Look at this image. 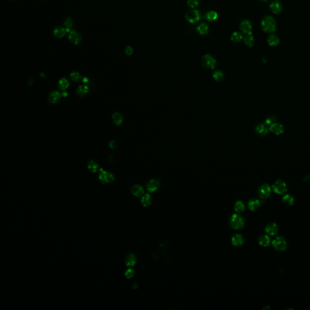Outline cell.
I'll return each instance as SVG.
<instances>
[{
	"instance_id": "cell-1",
	"label": "cell",
	"mask_w": 310,
	"mask_h": 310,
	"mask_svg": "<svg viewBox=\"0 0 310 310\" xmlns=\"http://www.w3.org/2000/svg\"><path fill=\"white\" fill-rule=\"evenodd\" d=\"M261 27L264 32L272 33L276 30V22L272 16H267L262 19Z\"/></svg>"
},
{
	"instance_id": "cell-2",
	"label": "cell",
	"mask_w": 310,
	"mask_h": 310,
	"mask_svg": "<svg viewBox=\"0 0 310 310\" xmlns=\"http://www.w3.org/2000/svg\"><path fill=\"white\" fill-rule=\"evenodd\" d=\"M230 224L233 228L235 230H239L244 227V220L241 216L237 214H234L231 217Z\"/></svg>"
},
{
	"instance_id": "cell-3",
	"label": "cell",
	"mask_w": 310,
	"mask_h": 310,
	"mask_svg": "<svg viewBox=\"0 0 310 310\" xmlns=\"http://www.w3.org/2000/svg\"><path fill=\"white\" fill-rule=\"evenodd\" d=\"M202 65L207 69H213L216 67V59L210 55H205L202 58Z\"/></svg>"
},
{
	"instance_id": "cell-4",
	"label": "cell",
	"mask_w": 310,
	"mask_h": 310,
	"mask_svg": "<svg viewBox=\"0 0 310 310\" xmlns=\"http://www.w3.org/2000/svg\"><path fill=\"white\" fill-rule=\"evenodd\" d=\"M99 179L101 182L104 184H108L114 181L115 177L113 173L106 172L103 169H100L99 173Z\"/></svg>"
},
{
	"instance_id": "cell-5",
	"label": "cell",
	"mask_w": 310,
	"mask_h": 310,
	"mask_svg": "<svg viewBox=\"0 0 310 310\" xmlns=\"http://www.w3.org/2000/svg\"><path fill=\"white\" fill-rule=\"evenodd\" d=\"M185 18L190 23L196 22L199 21L201 18V13L198 10H190L187 12Z\"/></svg>"
},
{
	"instance_id": "cell-6",
	"label": "cell",
	"mask_w": 310,
	"mask_h": 310,
	"mask_svg": "<svg viewBox=\"0 0 310 310\" xmlns=\"http://www.w3.org/2000/svg\"><path fill=\"white\" fill-rule=\"evenodd\" d=\"M273 247L278 251H284L287 248V244L283 237L276 238L272 242Z\"/></svg>"
},
{
	"instance_id": "cell-7",
	"label": "cell",
	"mask_w": 310,
	"mask_h": 310,
	"mask_svg": "<svg viewBox=\"0 0 310 310\" xmlns=\"http://www.w3.org/2000/svg\"><path fill=\"white\" fill-rule=\"evenodd\" d=\"M274 192L278 194H284L287 191L286 184L282 180L277 181L273 185Z\"/></svg>"
},
{
	"instance_id": "cell-8",
	"label": "cell",
	"mask_w": 310,
	"mask_h": 310,
	"mask_svg": "<svg viewBox=\"0 0 310 310\" xmlns=\"http://www.w3.org/2000/svg\"><path fill=\"white\" fill-rule=\"evenodd\" d=\"M272 193L271 187L267 184H263L260 187L258 190V193L261 198L266 199L268 198Z\"/></svg>"
},
{
	"instance_id": "cell-9",
	"label": "cell",
	"mask_w": 310,
	"mask_h": 310,
	"mask_svg": "<svg viewBox=\"0 0 310 310\" xmlns=\"http://www.w3.org/2000/svg\"><path fill=\"white\" fill-rule=\"evenodd\" d=\"M269 130L272 133H275V135H281V134H282L284 133V127L283 125H282L281 124L274 123V124H272L270 125Z\"/></svg>"
},
{
	"instance_id": "cell-10",
	"label": "cell",
	"mask_w": 310,
	"mask_h": 310,
	"mask_svg": "<svg viewBox=\"0 0 310 310\" xmlns=\"http://www.w3.org/2000/svg\"><path fill=\"white\" fill-rule=\"evenodd\" d=\"M68 39L73 44H78L81 42L82 38L78 32L76 30H72L69 33Z\"/></svg>"
},
{
	"instance_id": "cell-11",
	"label": "cell",
	"mask_w": 310,
	"mask_h": 310,
	"mask_svg": "<svg viewBox=\"0 0 310 310\" xmlns=\"http://www.w3.org/2000/svg\"><path fill=\"white\" fill-rule=\"evenodd\" d=\"M160 186V183L158 180L156 179H151L149 181V182L147 183L146 187L147 190L150 192L153 193L156 191Z\"/></svg>"
},
{
	"instance_id": "cell-12",
	"label": "cell",
	"mask_w": 310,
	"mask_h": 310,
	"mask_svg": "<svg viewBox=\"0 0 310 310\" xmlns=\"http://www.w3.org/2000/svg\"><path fill=\"white\" fill-rule=\"evenodd\" d=\"M240 28L242 32L244 33L248 34L252 33V26L251 22L248 20L245 19L242 21L240 24Z\"/></svg>"
},
{
	"instance_id": "cell-13",
	"label": "cell",
	"mask_w": 310,
	"mask_h": 310,
	"mask_svg": "<svg viewBox=\"0 0 310 310\" xmlns=\"http://www.w3.org/2000/svg\"><path fill=\"white\" fill-rule=\"evenodd\" d=\"M268 130L269 128H268V125L266 124H259L256 126L255 128L256 133L261 136L267 135L268 133Z\"/></svg>"
},
{
	"instance_id": "cell-14",
	"label": "cell",
	"mask_w": 310,
	"mask_h": 310,
	"mask_svg": "<svg viewBox=\"0 0 310 310\" xmlns=\"http://www.w3.org/2000/svg\"><path fill=\"white\" fill-rule=\"evenodd\" d=\"M266 233L270 236H275L278 233V225L275 223L268 224L265 228Z\"/></svg>"
},
{
	"instance_id": "cell-15",
	"label": "cell",
	"mask_w": 310,
	"mask_h": 310,
	"mask_svg": "<svg viewBox=\"0 0 310 310\" xmlns=\"http://www.w3.org/2000/svg\"><path fill=\"white\" fill-rule=\"evenodd\" d=\"M271 10L274 13H279L282 10V4L278 1H273L270 5Z\"/></svg>"
},
{
	"instance_id": "cell-16",
	"label": "cell",
	"mask_w": 310,
	"mask_h": 310,
	"mask_svg": "<svg viewBox=\"0 0 310 310\" xmlns=\"http://www.w3.org/2000/svg\"><path fill=\"white\" fill-rule=\"evenodd\" d=\"M61 98V94L59 92L55 90L52 92L48 96V101L52 104L57 103Z\"/></svg>"
},
{
	"instance_id": "cell-17",
	"label": "cell",
	"mask_w": 310,
	"mask_h": 310,
	"mask_svg": "<svg viewBox=\"0 0 310 310\" xmlns=\"http://www.w3.org/2000/svg\"><path fill=\"white\" fill-rule=\"evenodd\" d=\"M243 242H244V239H243L242 235H241L236 234V235H235L232 237V244L236 247L241 246L243 244Z\"/></svg>"
},
{
	"instance_id": "cell-18",
	"label": "cell",
	"mask_w": 310,
	"mask_h": 310,
	"mask_svg": "<svg viewBox=\"0 0 310 310\" xmlns=\"http://www.w3.org/2000/svg\"><path fill=\"white\" fill-rule=\"evenodd\" d=\"M136 263V258L133 254H129L125 259V264L127 267H132L135 266Z\"/></svg>"
},
{
	"instance_id": "cell-19",
	"label": "cell",
	"mask_w": 310,
	"mask_h": 310,
	"mask_svg": "<svg viewBox=\"0 0 310 310\" xmlns=\"http://www.w3.org/2000/svg\"><path fill=\"white\" fill-rule=\"evenodd\" d=\"M53 34L56 37L61 38L65 35L66 34L65 28L61 26H58L55 28L53 30Z\"/></svg>"
},
{
	"instance_id": "cell-20",
	"label": "cell",
	"mask_w": 310,
	"mask_h": 310,
	"mask_svg": "<svg viewBox=\"0 0 310 310\" xmlns=\"http://www.w3.org/2000/svg\"><path fill=\"white\" fill-rule=\"evenodd\" d=\"M132 192L133 195L136 197H140L144 194L143 188L139 185H135L132 188Z\"/></svg>"
},
{
	"instance_id": "cell-21",
	"label": "cell",
	"mask_w": 310,
	"mask_h": 310,
	"mask_svg": "<svg viewBox=\"0 0 310 310\" xmlns=\"http://www.w3.org/2000/svg\"><path fill=\"white\" fill-rule=\"evenodd\" d=\"M261 206V202L258 199H251L248 202V208L252 211H255L258 210Z\"/></svg>"
},
{
	"instance_id": "cell-22",
	"label": "cell",
	"mask_w": 310,
	"mask_h": 310,
	"mask_svg": "<svg viewBox=\"0 0 310 310\" xmlns=\"http://www.w3.org/2000/svg\"><path fill=\"white\" fill-rule=\"evenodd\" d=\"M112 120L113 123L116 125H121L123 122V117L119 113H115L112 116Z\"/></svg>"
},
{
	"instance_id": "cell-23",
	"label": "cell",
	"mask_w": 310,
	"mask_h": 310,
	"mask_svg": "<svg viewBox=\"0 0 310 310\" xmlns=\"http://www.w3.org/2000/svg\"><path fill=\"white\" fill-rule=\"evenodd\" d=\"M268 43L271 46H276L279 43V38L276 35H272L268 39Z\"/></svg>"
},
{
	"instance_id": "cell-24",
	"label": "cell",
	"mask_w": 310,
	"mask_h": 310,
	"mask_svg": "<svg viewBox=\"0 0 310 310\" xmlns=\"http://www.w3.org/2000/svg\"><path fill=\"white\" fill-rule=\"evenodd\" d=\"M244 42L248 47H252L255 43V39L252 35V33H248L244 37Z\"/></svg>"
},
{
	"instance_id": "cell-25",
	"label": "cell",
	"mask_w": 310,
	"mask_h": 310,
	"mask_svg": "<svg viewBox=\"0 0 310 310\" xmlns=\"http://www.w3.org/2000/svg\"><path fill=\"white\" fill-rule=\"evenodd\" d=\"M70 85L69 81L65 78L61 79L58 82V87L59 89L62 90H65L67 89Z\"/></svg>"
},
{
	"instance_id": "cell-26",
	"label": "cell",
	"mask_w": 310,
	"mask_h": 310,
	"mask_svg": "<svg viewBox=\"0 0 310 310\" xmlns=\"http://www.w3.org/2000/svg\"><path fill=\"white\" fill-rule=\"evenodd\" d=\"M259 244L263 247H268L270 244V239L268 236H262L259 238Z\"/></svg>"
},
{
	"instance_id": "cell-27",
	"label": "cell",
	"mask_w": 310,
	"mask_h": 310,
	"mask_svg": "<svg viewBox=\"0 0 310 310\" xmlns=\"http://www.w3.org/2000/svg\"><path fill=\"white\" fill-rule=\"evenodd\" d=\"M197 30L201 35H205L208 32V27L205 23H201L197 27Z\"/></svg>"
},
{
	"instance_id": "cell-28",
	"label": "cell",
	"mask_w": 310,
	"mask_h": 310,
	"mask_svg": "<svg viewBox=\"0 0 310 310\" xmlns=\"http://www.w3.org/2000/svg\"><path fill=\"white\" fill-rule=\"evenodd\" d=\"M218 18V13L215 11H210L207 13L205 15V19L210 21L212 22L215 21Z\"/></svg>"
},
{
	"instance_id": "cell-29",
	"label": "cell",
	"mask_w": 310,
	"mask_h": 310,
	"mask_svg": "<svg viewBox=\"0 0 310 310\" xmlns=\"http://www.w3.org/2000/svg\"><path fill=\"white\" fill-rule=\"evenodd\" d=\"M88 90H89V88L87 85H80L78 89H77V93L78 94V95L81 96H85L88 92Z\"/></svg>"
},
{
	"instance_id": "cell-30",
	"label": "cell",
	"mask_w": 310,
	"mask_h": 310,
	"mask_svg": "<svg viewBox=\"0 0 310 310\" xmlns=\"http://www.w3.org/2000/svg\"><path fill=\"white\" fill-rule=\"evenodd\" d=\"M213 77L214 79L218 82H221L224 79V75L220 70H216L213 73Z\"/></svg>"
},
{
	"instance_id": "cell-31",
	"label": "cell",
	"mask_w": 310,
	"mask_h": 310,
	"mask_svg": "<svg viewBox=\"0 0 310 310\" xmlns=\"http://www.w3.org/2000/svg\"><path fill=\"white\" fill-rule=\"evenodd\" d=\"M152 203L151 196L148 194H146L144 195L141 199V204L144 207H147L150 205Z\"/></svg>"
},
{
	"instance_id": "cell-32",
	"label": "cell",
	"mask_w": 310,
	"mask_h": 310,
	"mask_svg": "<svg viewBox=\"0 0 310 310\" xmlns=\"http://www.w3.org/2000/svg\"><path fill=\"white\" fill-rule=\"evenodd\" d=\"M87 167H88V169L93 173L97 172V171L98 170V167H99L98 164L95 161H94L93 160H91L88 162V163L87 164Z\"/></svg>"
},
{
	"instance_id": "cell-33",
	"label": "cell",
	"mask_w": 310,
	"mask_h": 310,
	"mask_svg": "<svg viewBox=\"0 0 310 310\" xmlns=\"http://www.w3.org/2000/svg\"><path fill=\"white\" fill-rule=\"evenodd\" d=\"M282 200H283L284 203L285 204L287 205H292L294 204V202H295L294 198L292 196L290 195H285L283 198Z\"/></svg>"
},
{
	"instance_id": "cell-34",
	"label": "cell",
	"mask_w": 310,
	"mask_h": 310,
	"mask_svg": "<svg viewBox=\"0 0 310 310\" xmlns=\"http://www.w3.org/2000/svg\"><path fill=\"white\" fill-rule=\"evenodd\" d=\"M235 209L236 212L238 213H241L244 212L245 210V206L244 203L240 201L236 202L235 205Z\"/></svg>"
},
{
	"instance_id": "cell-35",
	"label": "cell",
	"mask_w": 310,
	"mask_h": 310,
	"mask_svg": "<svg viewBox=\"0 0 310 310\" xmlns=\"http://www.w3.org/2000/svg\"><path fill=\"white\" fill-rule=\"evenodd\" d=\"M242 39V35L238 32H234L231 36V39L234 42H239L240 41H241Z\"/></svg>"
},
{
	"instance_id": "cell-36",
	"label": "cell",
	"mask_w": 310,
	"mask_h": 310,
	"mask_svg": "<svg viewBox=\"0 0 310 310\" xmlns=\"http://www.w3.org/2000/svg\"><path fill=\"white\" fill-rule=\"evenodd\" d=\"M70 78L72 81L75 82H78L81 79V76L77 72H72L70 75Z\"/></svg>"
},
{
	"instance_id": "cell-37",
	"label": "cell",
	"mask_w": 310,
	"mask_h": 310,
	"mask_svg": "<svg viewBox=\"0 0 310 310\" xmlns=\"http://www.w3.org/2000/svg\"><path fill=\"white\" fill-rule=\"evenodd\" d=\"M201 0H188L187 4L189 7H195L198 6L200 3Z\"/></svg>"
},
{
	"instance_id": "cell-38",
	"label": "cell",
	"mask_w": 310,
	"mask_h": 310,
	"mask_svg": "<svg viewBox=\"0 0 310 310\" xmlns=\"http://www.w3.org/2000/svg\"><path fill=\"white\" fill-rule=\"evenodd\" d=\"M135 275V273H134V271L133 270L131 269V268H129L128 270H126L125 273V276H126V278L127 279H131Z\"/></svg>"
},
{
	"instance_id": "cell-39",
	"label": "cell",
	"mask_w": 310,
	"mask_h": 310,
	"mask_svg": "<svg viewBox=\"0 0 310 310\" xmlns=\"http://www.w3.org/2000/svg\"><path fill=\"white\" fill-rule=\"evenodd\" d=\"M64 24L67 27H72L73 25V19L70 18V17H68L67 18H66V19L64 21Z\"/></svg>"
},
{
	"instance_id": "cell-40",
	"label": "cell",
	"mask_w": 310,
	"mask_h": 310,
	"mask_svg": "<svg viewBox=\"0 0 310 310\" xmlns=\"http://www.w3.org/2000/svg\"><path fill=\"white\" fill-rule=\"evenodd\" d=\"M125 53L127 55H131L132 53H133V48L130 47V46H128L126 47L125 50Z\"/></svg>"
},
{
	"instance_id": "cell-41",
	"label": "cell",
	"mask_w": 310,
	"mask_h": 310,
	"mask_svg": "<svg viewBox=\"0 0 310 310\" xmlns=\"http://www.w3.org/2000/svg\"><path fill=\"white\" fill-rule=\"evenodd\" d=\"M109 145L111 147V148H115L117 146V143H116V142L115 141L113 140V141H110V142L109 144Z\"/></svg>"
},
{
	"instance_id": "cell-42",
	"label": "cell",
	"mask_w": 310,
	"mask_h": 310,
	"mask_svg": "<svg viewBox=\"0 0 310 310\" xmlns=\"http://www.w3.org/2000/svg\"><path fill=\"white\" fill-rule=\"evenodd\" d=\"M67 95H68V93H67V92H64L62 93V96H67Z\"/></svg>"
},
{
	"instance_id": "cell-43",
	"label": "cell",
	"mask_w": 310,
	"mask_h": 310,
	"mask_svg": "<svg viewBox=\"0 0 310 310\" xmlns=\"http://www.w3.org/2000/svg\"><path fill=\"white\" fill-rule=\"evenodd\" d=\"M82 81H84V82H87V81H88V78H84L83 79Z\"/></svg>"
},
{
	"instance_id": "cell-44",
	"label": "cell",
	"mask_w": 310,
	"mask_h": 310,
	"mask_svg": "<svg viewBox=\"0 0 310 310\" xmlns=\"http://www.w3.org/2000/svg\"><path fill=\"white\" fill-rule=\"evenodd\" d=\"M260 1H267L268 0H260Z\"/></svg>"
}]
</instances>
